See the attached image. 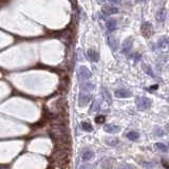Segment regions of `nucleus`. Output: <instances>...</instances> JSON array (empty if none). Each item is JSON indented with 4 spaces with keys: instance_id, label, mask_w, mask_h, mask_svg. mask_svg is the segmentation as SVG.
<instances>
[{
    "instance_id": "nucleus-1",
    "label": "nucleus",
    "mask_w": 169,
    "mask_h": 169,
    "mask_svg": "<svg viewBox=\"0 0 169 169\" xmlns=\"http://www.w3.org/2000/svg\"><path fill=\"white\" fill-rule=\"evenodd\" d=\"M92 76V74H91V71L88 69V68L83 67V66H81V67L78 68V71H77V77H78V80L80 81H85V80H88L90 77Z\"/></svg>"
},
{
    "instance_id": "nucleus-2",
    "label": "nucleus",
    "mask_w": 169,
    "mask_h": 169,
    "mask_svg": "<svg viewBox=\"0 0 169 169\" xmlns=\"http://www.w3.org/2000/svg\"><path fill=\"white\" fill-rule=\"evenodd\" d=\"M137 105L139 110H146L148 108H150L151 100L147 97H139L137 100Z\"/></svg>"
},
{
    "instance_id": "nucleus-3",
    "label": "nucleus",
    "mask_w": 169,
    "mask_h": 169,
    "mask_svg": "<svg viewBox=\"0 0 169 169\" xmlns=\"http://www.w3.org/2000/svg\"><path fill=\"white\" fill-rule=\"evenodd\" d=\"M103 14L106 15V16H110V15H113L118 13V9L115 7H111V5H105L102 9Z\"/></svg>"
},
{
    "instance_id": "nucleus-4",
    "label": "nucleus",
    "mask_w": 169,
    "mask_h": 169,
    "mask_svg": "<svg viewBox=\"0 0 169 169\" xmlns=\"http://www.w3.org/2000/svg\"><path fill=\"white\" fill-rule=\"evenodd\" d=\"M132 46H133V39H132L131 37L125 39L123 42V49H122L123 50V53H125V54L129 53V52L131 51Z\"/></svg>"
},
{
    "instance_id": "nucleus-5",
    "label": "nucleus",
    "mask_w": 169,
    "mask_h": 169,
    "mask_svg": "<svg viewBox=\"0 0 169 169\" xmlns=\"http://www.w3.org/2000/svg\"><path fill=\"white\" fill-rule=\"evenodd\" d=\"M87 55H88L89 59H90L91 61H93V63H96V61L100 60V54H98V52L95 51V50H93V49L88 50Z\"/></svg>"
},
{
    "instance_id": "nucleus-6",
    "label": "nucleus",
    "mask_w": 169,
    "mask_h": 169,
    "mask_svg": "<svg viewBox=\"0 0 169 169\" xmlns=\"http://www.w3.org/2000/svg\"><path fill=\"white\" fill-rule=\"evenodd\" d=\"M131 95H132V93L128 90H125V89H120V90L115 91V96L118 98H126V97L131 96Z\"/></svg>"
},
{
    "instance_id": "nucleus-7",
    "label": "nucleus",
    "mask_w": 169,
    "mask_h": 169,
    "mask_svg": "<svg viewBox=\"0 0 169 169\" xmlns=\"http://www.w3.org/2000/svg\"><path fill=\"white\" fill-rule=\"evenodd\" d=\"M169 44V38L168 37H162L159 39V41L154 44V46H156L158 49H164Z\"/></svg>"
},
{
    "instance_id": "nucleus-8",
    "label": "nucleus",
    "mask_w": 169,
    "mask_h": 169,
    "mask_svg": "<svg viewBox=\"0 0 169 169\" xmlns=\"http://www.w3.org/2000/svg\"><path fill=\"white\" fill-rule=\"evenodd\" d=\"M106 27H107V30L109 31V32H113V31H115L116 28H117V21H116L115 19H109V20H107Z\"/></svg>"
},
{
    "instance_id": "nucleus-9",
    "label": "nucleus",
    "mask_w": 169,
    "mask_h": 169,
    "mask_svg": "<svg viewBox=\"0 0 169 169\" xmlns=\"http://www.w3.org/2000/svg\"><path fill=\"white\" fill-rule=\"evenodd\" d=\"M108 44H109V46L111 48L112 51H116V50L118 49V41L113 36H109V37H108Z\"/></svg>"
},
{
    "instance_id": "nucleus-10",
    "label": "nucleus",
    "mask_w": 169,
    "mask_h": 169,
    "mask_svg": "<svg viewBox=\"0 0 169 169\" xmlns=\"http://www.w3.org/2000/svg\"><path fill=\"white\" fill-rule=\"evenodd\" d=\"M167 17V12L165 9H161L159 10L158 14H156V20H158V22L160 23H163L165 21V19H166Z\"/></svg>"
},
{
    "instance_id": "nucleus-11",
    "label": "nucleus",
    "mask_w": 169,
    "mask_h": 169,
    "mask_svg": "<svg viewBox=\"0 0 169 169\" xmlns=\"http://www.w3.org/2000/svg\"><path fill=\"white\" fill-rule=\"evenodd\" d=\"M90 100H91L90 95L80 93V95H79V105H80V106H86V105L90 102Z\"/></svg>"
},
{
    "instance_id": "nucleus-12",
    "label": "nucleus",
    "mask_w": 169,
    "mask_h": 169,
    "mask_svg": "<svg viewBox=\"0 0 169 169\" xmlns=\"http://www.w3.org/2000/svg\"><path fill=\"white\" fill-rule=\"evenodd\" d=\"M57 166L59 167L60 169H70V160H69V158L63 159V160L57 162Z\"/></svg>"
},
{
    "instance_id": "nucleus-13",
    "label": "nucleus",
    "mask_w": 169,
    "mask_h": 169,
    "mask_svg": "<svg viewBox=\"0 0 169 169\" xmlns=\"http://www.w3.org/2000/svg\"><path fill=\"white\" fill-rule=\"evenodd\" d=\"M80 88L83 89V91H90V90H93L94 86H93L91 83H89V81L85 80V81H81Z\"/></svg>"
},
{
    "instance_id": "nucleus-14",
    "label": "nucleus",
    "mask_w": 169,
    "mask_h": 169,
    "mask_svg": "<svg viewBox=\"0 0 169 169\" xmlns=\"http://www.w3.org/2000/svg\"><path fill=\"white\" fill-rule=\"evenodd\" d=\"M105 130H106L107 132H109V133H115V132H117L118 130H120V128L116 127V126L107 125L106 127H105Z\"/></svg>"
},
{
    "instance_id": "nucleus-15",
    "label": "nucleus",
    "mask_w": 169,
    "mask_h": 169,
    "mask_svg": "<svg viewBox=\"0 0 169 169\" xmlns=\"http://www.w3.org/2000/svg\"><path fill=\"white\" fill-rule=\"evenodd\" d=\"M139 133L137 132H134V131H131V132H129L127 134V137L129 139H131V141H135V139H139Z\"/></svg>"
},
{
    "instance_id": "nucleus-16",
    "label": "nucleus",
    "mask_w": 169,
    "mask_h": 169,
    "mask_svg": "<svg viewBox=\"0 0 169 169\" xmlns=\"http://www.w3.org/2000/svg\"><path fill=\"white\" fill-rule=\"evenodd\" d=\"M143 69H144V71L146 72L147 74L149 75V76H154V74H153L152 70H151V68L149 67V66H147V65H144V66H143Z\"/></svg>"
},
{
    "instance_id": "nucleus-17",
    "label": "nucleus",
    "mask_w": 169,
    "mask_h": 169,
    "mask_svg": "<svg viewBox=\"0 0 169 169\" xmlns=\"http://www.w3.org/2000/svg\"><path fill=\"white\" fill-rule=\"evenodd\" d=\"M93 153L91 152V151H86V152H83V161H89L91 158H92Z\"/></svg>"
},
{
    "instance_id": "nucleus-18",
    "label": "nucleus",
    "mask_w": 169,
    "mask_h": 169,
    "mask_svg": "<svg viewBox=\"0 0 169 169\" xmlns=\"http://www.w3.org/2000/svg\"><path fill=\"white\" fill-rule=\"evenodd\" d=\"M81 127H83V130H86V131H88V132H90V131H92L93 130V128H92V126L90 125V124H88V123H81Z\"/></svg>"
},
{
    "instance_id": "nucleus-19",
    "label": "nucleus",
    "mask_w": 169,
    "mask_h": 169,
    "mask_svg": "<svg viewBox=\"0 0 169 169\" xmlns=\"http://www.w3.org/2000/svg\"><path fill=\"white\" fill-rule=\"evenodd\" d=\"M156 147H158L160 150H162V151H167V147L165 146L164 144H161V143H159V144H156Z\"/></svg>"
},
{
    "instance_id": "nucleus-20",
    "label": "nucleus",
    "mask_w": 169,
    "mask_h": 169,
    "mask_svg": "<svg viewBox=\"0 0 169 169\" xmlns=\"http://www.w3.org/2000/svg\"><path fill=\"white\" fill-rule=\"evenodd\" d=\"M95 122H96V123H98V124L104 123V122H105V117H104V116H97V117L95 118Z\"/></svg>"
},
{
    "instance_id": "nucleus-21",
    "label": "nucleus",
    "mask_w": 169,
    "mask_h": 169,
    "mask_svg": "<svg viewBox=\"0 0 169 169\" xmlns=\"http://www.w3.org/2000/svg\"><path fill=\"white\" fill-rule=\"evenodd\" d=\"M103 92H104V94H105V96L107 97V100H111V96H110V94H109V92L107 91V89H103Z\"/></svg>"
},
{
    "instance_id": "nucleus-22",
    "label": "nucleus",
    "mask_w": 169,
    "mask_h": 169,
    "mask_svg": "<svg viewBox=\"0 0 169 169\" xmlns=\"http://www.w3.org/2000/svg\"><path fill=\"white\" fill-rule=\"evenodd\" d=\"M110 3H112V4H120V2H122V0H108Z\"/></svg>"
},
{
    "instance_id": "nucleus-23",
    "label": "nucleus",
    "mask_w": 169,
    "mask_h": 169,
    "mask_svg": "<svg viewBox=\"0 0 169 169\" xmlns=\"http://www.w3.org/2000/svg\"><path fill=\"white\" fill-rule=\"evenodd\" d=\"M156 131H158V137H162L163 135V131L161 129H156Z\"/></svg>"
},
{
    "instance_id": "nucleus-24",
    "label": "nucleus",
    "mask_w": 169,
    "mask_h": 169,
    "mask_svg": "<svg viewBox=\"0 0 169 169\" xmlns=\"http://www.w3.org/2000/svg\"><path fill=\"white\" fill-rule=\"evenodd\" d=\"M168 70H169V66H168Z\"/></svg>"
}]
</instances>
